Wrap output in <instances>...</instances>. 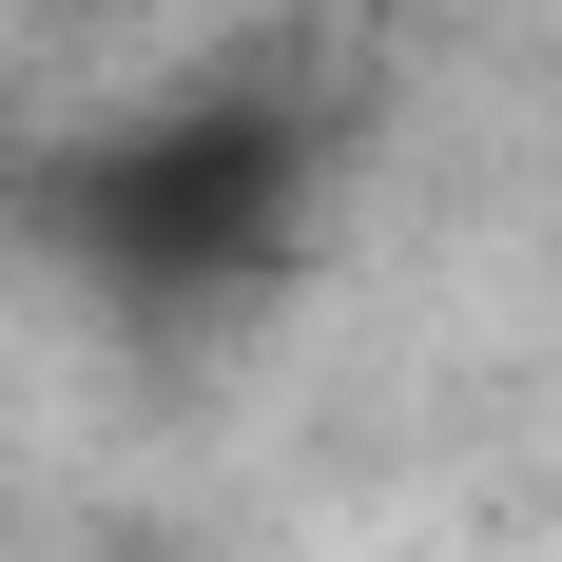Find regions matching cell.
<instances>
[{"mask_svg": "<svg viewBox=\"0 0 562 562\" xmlns=\"http://www.w3.org/2000/svg\"><path fill=\"white\" fill-rule=\"evenodd\" d=\"M98 562H175V543H98Z\"/></svg>", "mask_w": 562, "mask_h": 562, "instance_id": "obj_1", "label": "cell"}]
</instances>
